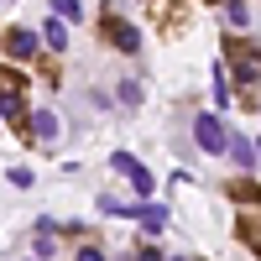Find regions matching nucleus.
<instances>
[{
	"label": "nucleus",
	"mask_w": 261,
	"mask_h": 261,
	"mask_svg": "<svg viewBox=\"0 0 261 261\" xmlns=\"http://www.w3.org/2000/svg\"><path fill=\"white\" fill-rule=\"evenodd\" d=\"M193 141H199L204 151H225L230 136H225V125L214 120V115H199V120H193Z\"/></svg>",
	"instance_id": "obj_1"
},
{
	"label": "nucleus",
	"mask_w": 261,
	"mask_h": 261,
	"mask_svg": "<svg viewBox=\"0 0 261 261\" xmlns=\"http://www.w3.org/2000/svg\"><path fill=\"white\" fill-rule=\"evenodd\" d=\"M115 172H125L136 193H151V188H157V183H151V172H146V167H141L136 157H125V151H115Z\"/></svg>",
	"instance_id": "obj_2"
},
{
	"label": "nucleus",
	"mask_w": 261,
	"mask_h": 261,
	"mask_svg": "<svg viewBox=\"0 0 261 261\" xmlns=\"http://www.w3.org/2000/svg\"><path fill=\"white\" fill-rule=\"evenodd\" d=\"M125 220H141L146 230H167V209L162 204H130V209H120Z\"/></svg>",
	"instance_id": "obj_3"
},
{
	"label": "nucleus",
	"mask_w": 261,
	"mask_h": 261,
	"mask_svg": "<svg viewBox=\"0 0 261 261\" xmlns=\"http://www.w3.org/2000/svg\"><path fill=\"white\" fill-rule=\"evenodd\" d=\"M6 53H11V58H32V53H37V37H32L27 27H11V32H6Z\"/></svg>",
	"instance_id": "obj_4"
},
{
	"label": "nucleus",
	"mask_w": 261,
	"mask_h": 261,
	"mask_svg": "<svg viewBox=\"0 0 261 261\" xmlns=\"http://www.w3.org/2000/svg\"><path fill=\"white\" fill-rule=\"evenodd\" d=\"M32 136H37V146L53 141V136H58V115H53V110H37V115H32Z\"/></svg>",
	"instance_id": "obj_5"
},
{
	"label": "nucleus",
	"mask_w": 261,
	"mask_h": 261,
	"mask_svg": "<svg viewBox=\"0 0 261 261\" xmlns=\"http://www.w3.org/2000/svg\"><path fill=\"white\" fill-rule=\"evenodd\" d=\"M42 42H47L53 53H63V47H68V32H63V21H42Z\"/></svg>",
	"instance_id": "obj_6"
},
{
	"label": "nucleus",
	"mask_w": 261,
	"mask_h": 261,
	"mask_svg": "<svg viewBox=\"0 0 261 261\" xmlns=\"http://www.w3.org/2000/svg\"><path fill=\"white\" fill-rule=\"evenodd\" d=\"M110 42H115V47H125V53H136V27H120V21H110Z\"/></svg>",
	"instance_id": "obj_7"
},
{
	"label": "nucleus",
	"mask_w": 261,
	"mask_h": 261,
	"mask_svg": "<svg viewBox=\"0 0 261 261\" xmlns=\"http://www.w3.org/2000/svg\"><path fill=\"white\" fill-rule=\"evenodd\" d=\"M241 241L261 251V220H251V214H246V220H241Z\"/></svg>",
	"instance_id": "obj_8"
},
{
	"label": "nucleus",
	"mask_w": 261,
	"mask_h": 261,
	"mask_svg": "<svg viewBox=\"0 0 261 261\" xmlns=\"http://www.w3.org/2000/svg\"><path fill=\"white\" fill-rule=\"evenodd\" d=\"M53 11H58V21H79L84 6H79V0H53Z\"/></svg>",
	"instance_id": "obj_9"
},
{
	"label": "nucleus",
	"mask_w": 261,
	"mask_h": 261,
	"mask_svg": "<svg viewBox=\"0 0 261 261\" xmlns=\"http://www.w3.org/2000/svg\"><path fill=\"white\" fill-rule=\"evenodd\" d=\"M0 94H6V99H21V79L6 73V68H0Z\"/></svg>",
	"instance_id": "obj_10"
},
{
	"label": "nucleus",
	"mask_w": 261,
	"mask_h": 261,
	"mask_svg": "<svg viewBox=\"0 0 261 261\" xmlns=\"http://www.w3.org/2000/svg\"><path fill=\"white\" fill-rule=\"evenodd\" d=\"M214 99L230 105V79H225V68H214Z\"/></svg>",
	"instance_id": "obj_11"
},
{
	"label": "nucleus",
	"mask_w": 261,
	"mask_h": 261,
	"mask_svg": "<svg viewBox=\"0 0 261 261\" xmlns=\"http://www.w3.org/2000/svg\"><path fill=\"white\" fill-rule=\"evenodd\" d=\"M230 151H235V162H241V167H251V157H256V151H251V141H225Z\"/></svg>",
	"instance_id": "obj_12"
},
{
	"label": "nucleus",
	"mask_w": 261,
	"mask_h": 261,
	"mask_svg": "<svg viewBox=\"0 0 261 261\" xmlns=\"http://www.w3.org/2000/svg\"><path fill=\"white\" fill-rule=\"evenodd\" d=\"M79 261H105V256H99L94 246H79Z\"/></svg>",
	"instance_id": "obj_13"
},
{
	"label": "nucleus",
	"mask_w": 261,
	"mask_h": 261,
	"mask_svg": "<svg viewBox=\"0 0 261 261\" xmlns=\"http://www.w3.org/2000/svg\"><path fill=\"white\" fill-rule=\"evenodd\" d=\"M141 261H162V256H157V251H151V246H146V251H141Z\"/></svg>",
	"instance_id": "obj_14"
},
{
	"label": "nucleus",
	"mask_w": 261,
	"mask_h": 261,
	"mask_svg": "<svg viewBox=\"0 0 261 261\" xmlns=\"http://www.w3.org/2000/svg\"><path fill=\"white\" fill-rule=\"evenodd\" d=\"M172 261H183V256H172Z\"/></svg>",
	"instance_id": "obj_15"
}]
</instances>
